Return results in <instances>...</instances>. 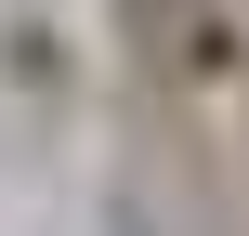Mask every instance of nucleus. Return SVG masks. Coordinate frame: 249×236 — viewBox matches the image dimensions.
I'll list each match as a JSON object with an SVG mask.
<instances>
[{
    "instance_id": "nucleus-1",
    "label": "nucleus",
    "mask_w": 249,
    "mask_h": 236,
    "mask_svg": "<svg viewBox=\"0 0 249 236\" xmlns=\"http://www.w3.org/2000/svg\"><path fill=\"white\" fill-rule=\"evenodd\" d=\"M131 26L171 92H197V105L249 92V0H131Z\"/></svg>"
}]
</instances>
